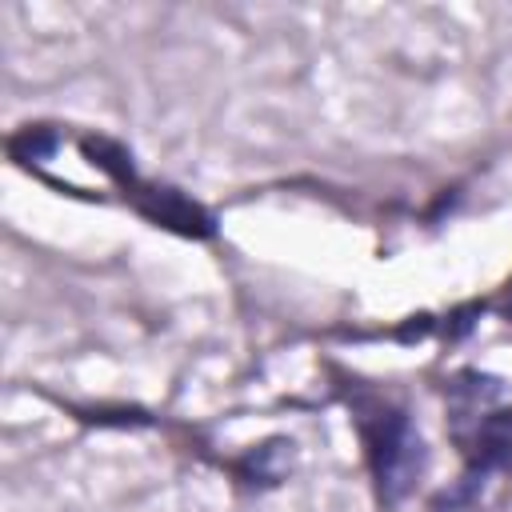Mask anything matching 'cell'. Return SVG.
I'll list each match as a JSON object with an SVG mask.
<instances>
[{"label":"cell","mask_w":512,"mask_h":512,"mask_svg":"<svg viewBox=\"0 0 512 512\" xmlns=\"http://www.w3.org/2000/svg\"><path fill=\"white\" fill-rule=\"evenodd\" d=\"M360 432H364V452H368V468H372L380 500L400 504L416 488L424 460H428L416 424L408 420L404 408L372 404L360 416Z\"/></svg>","instance_id":"cell-1"},{"label":"cell","mask_w":512,"mask_h":512,"mask_svg":"<svg viewBox=\"0 0 512 512\" xmlns=\"http://www.w3.org/2000/svg\"><path fill=\"white\" fill-rule=\"evenodd\" d=\"M468 460L476 476L512 464V412H488L476 424V432L468 436Z\"/></svg>","instance_id":"cell-2"}]
</instances>
